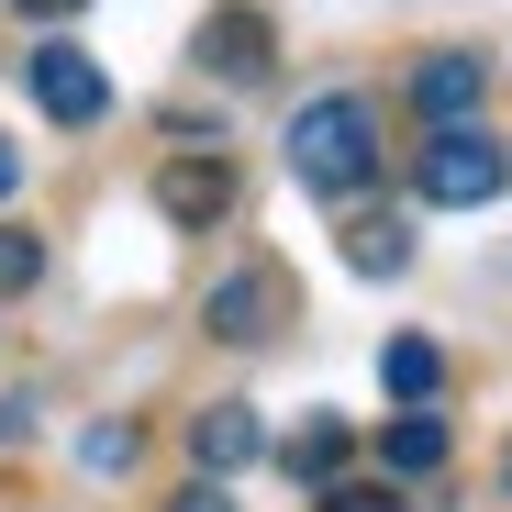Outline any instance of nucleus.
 Listing matches in <instances>:
<instances>
[{
    "label": "nucleus",
    "instance_id": "1",
    "mask_svg": "<svg viewBox=\"0 0 512 512\" xmlns=\"http://www.w3.org/2000/svg\"><path fill=\"white\" fill-rule=\"evenodd\" d=\"M290 179L323 190V201H357V190L379 179V112H368L357 90L301 101V112H290Z\"/></svg>",
    "mask_w": 512,
    "mask_h": 512
},
{
    "label": "nucleus",
    "instance_id": "2",
    "mask_svg": "<svg viewBox=\"0 0 512 512\" xmlns=\"http://www.w3.org/2000/svg\"><path fill=\"white\" fill-rule=\"evenodd\" d=\"M501 179H512V156L479 123H446L435 145H423V167H412V190L435 201V212H479V201H501Z\"/></svg>",
    "mask_w": 512,
    "mask_h": 512
},
{
    "label": "nucleus",
    "instance_id": "3",
    "mask_svg": "<svg viewBox=\"0 0 512 512\" xmlns=\"http://www.w3.org/2000/svg\"><path fill=\"white\" fill-rule=\"evenodd\" d=\"M23 78H34V112H45V123H67V134H90V123L112 112L101 56H90V45H67V34H45V45L23 56Z\"/></svg>",
    "mask_w": 512,
    "mask_h": 512
},
{
    "label": "nucleus",
    "instance_id": "4",
    "mask_svg": "<svg viewBox=\"0 0 512 512\" xmlns=\"http://www.w3.org/2000/svg\"><path fill=\"white\" fill-rule=\"evenodd\" d=\"M156 212L179 223V234H212V223L234 212V156H212V145L167 156V167H156Z\"/></svg>",
    "mask_w": 512,
    "mask_h": 512
},
{
    "label": "nucleus",
    "instance_id": "5",
    "mask_svg": "<svg viewBox=\"0 0 512 512\" xmlns=\"http://www.w3.org/2000/svg\"><path fill=\"white\" fill-rule=\"evenodd\" d=\"M190 56H201L212 78H234V90H245V78H268V67H279V23L256 12V0H223V12L190 34Z\"/></svg>",
    "mask_w": 512,
    "mask_h": 512
},
{
    "label": "nucleus",
    "instance_id": "6",
    "mask_svg": "<svg viewBox=\"0 0 512 512\" xmlns=\"http://www.w3.org/2000/svg\"><path fill=\"white\" fill-rule=\"evenodd\" d=\"M201 323L223 334V346H268V334L290 323V279H279V268H234V279L201 301Z\"/></svg>",
    "mask_w": 512,
    "mask_h": 512
},
{
    "label": "nucleus",
    "instance_id": "7",
    "mask_svg": "<svg viewBox=\"0 0 512 512\" xmlns=\"http://www.w3.org/2000/svg\"><path fill=\"white\" fill-rule=\"evenodd\" d=\"M479 101H490V67H479L468 45H435V56L412 67V112L435 123V134H446V123H479Z\"/></svg>",
    "mask_w": 512,
    "mask_h": 512
},
{
    "label": "nucleus",
    "instance_id": "8",
    "mask_svg": "<svg viewBox=\"0 0 512 512\" xmlns=\"http://www.w3.org/2000/svg\"><path fill=\"white\" fill-rule=\"evenodd\" d=\"M190 457H201V479H223L245 457H268V423H256L245 401H212V412H190Z\"/></svg>",
    "mask_w": 512,
    "mask_h": 512
},
{
    "label": "nucleus",
    "instance_id": "9",
    "mask_svg": "<svg viewBox=\"0 0 512 512\" xmlns=\"http://www.w3.org/2000/svg\"><path fill=\"white\" fill-rule=\"evenodd\" d=\"M379 390L401 412H423V401L446 390V346H435V334H390V346H379Z\"/></svg>",
    "mask_w": 512,
    "mask_h": 512
},
{
    "label": "nucleus",
    "instance_id": "10",
    "mask_svg": "<svg viewBox=\"0 0 512 512\" xmlns=\"http://www.w3.org/2000/svg\"><path fill=\"white\" fill-rule=\"evenodd\" d=\"M446 446H457V435H446V412H401L390 435H379V468H390V479H435Z\"/></svg>",
    "mask_w": 512,
    "mask_h": 512
},
{
    "label": "nucleus",
    "instance_id": "11",
    "mask_svg": "<svg viewBox=\"0 0 512 512\" xmlns=\"http://www.w3.org/2000/svg\"><path fill=\"white\" fill-rule=\"evenodd\" d=\"M346 268H357V279H401V268H412V223H401V212H357V223H346Z\"/></svg>",
    "mask_w": 512,
    "mask_h": 512
},
{
    "label": "nucleus",
    "instance_id": "12",
    "mask_svg": "<svg viewBox=\"0 0 512 512\" xmlns=\"http://www.w3.org/2000/svg\"><path fill=\"white\" fill-rule=\"evenodd\" d=\"M279 468H290V479H312V490H323V479H334V468H346V423H334V412H312V423H301V435H290V446H279Z\"/></svg>",
    "mask_w": 512,
    "mask_h": 512
},
{
    "label": "nucleus",
    "instance_id": "13",
    "mask_svg": "<svg viewBox=\"0 0 512 512\" xmlns=\"http://www.w3.org/2000/svg\"><path fill=\"white\" fill-rule=\"evenodd\" d=\"M34 279H45V234L0 223V301H12V290H34Z\"/></svg>",
    "mask_w": 512,
    "mask_h": 512
},
{
    "label": "nucleus",
    "instance_id": "14",
    "mask_svg": "<svg viewBox=\"0 0 512 512\" xmlns=\"http://www.w3.org/2000/svg\"><path fill=\"white\" fill-rule=\"evenodd\" d=\"M134 446H145L134 423H90V435H78V468H101V479H112V468H134Z\"/></svg>",
    "mask_w": 512,
    "mask_h": 512
},
{
    "label": "nucleus",
    "instance_id": "15",
    "mask_svg": "<svg viewBox=\"0 0 512 512\" xmlns=\"http://www.w3.org/2000/svg\"><path fill=\"white\" fill-rule=\"evenodd\" d=\"M323 512H423V501H390V479H323Z\"/></svg>",
    "mask_w": 512,
    "mask_h": 512
},
{
    "label": "nucleus",
    "instance_id": "16",
    "mask_svg": "<svg viewBox=\"0 0 512 512\" xmlns=\"http://www.w3.org/2000/svg\"><path fill=\"white\" fill-rule=\"evenodd\" d=\"M167 512H234V501H223V479H190V490L167 501Z\"/></svg>",
    "mask_w": 512,
    "mask_h": 512
},
{
    "label": "nucleus",
    "instance_id": "17",
    "mask_svg": "<svg viewBox=\"0 0 512 512\" xmlns=\"http://www.w3.org/2000/svg\"><path fill=\"white\" fill-rule=\"evenodd\" d=\"M34 435V401H0V446H23Z\"/></svg>",
    "mask_w": 512,
    "mask_h": 512
},
{
    "label": "nucleus",
    "instance_id": "18",
    "mask_svg": "<svg viewBox=\"0 0 512 512\" xmlns=\"http://www.w3.org/2000/svg\"><path fill=\"white\" fill-rule=\"evenodd\" d=\"M12 12H34V23H67V12H90V0H12Z\"/></svg>",
    "mask_w": 512,
    "mask_h": 512
},
{
    "label": "nucleus",
    "instance_id": "19",
    "mask_svg": "<svg viewBox=\"0 0 512 512\" xmlns=\"http://www.w3.org/2000/svg\"><path fill=\"white\" fill-rule=\"evenodd\" d=\"M12 190H23V145L0 134V201H12Z\"/></svg>",
    "mask_w": 512,
    "mask_h": 512
},
{
    "label": "nucleus",
    "instance_id": "20",
    "mask_svg": "<svg viewBox=\"0 0 512 512\" xmlns=\"http://www.w3.org/2000/svg\"><path fill=\"white\" fill-rule=\"evenodd\" d=\"M501 479H512V446H501Z\"/></svg>",
    "mask_w": 512,
    "mask_h": 512
}]
</instances>
